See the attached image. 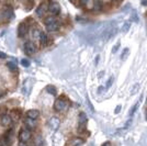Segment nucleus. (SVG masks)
<instances>
[{
    "mask_svg": "<svg viewBox=\"0 0 147 146\" xmlns=\"http://www.w3.org/2000/svg\"><path fill=\"white\" fill-rule=\"evenodd\" d=\"M67 100L65 98H58L54 103V109L56 111H64L67 109Z\"/></svg>",
    "mask_w": 147,
    "mask_h": 146,
    "instance_id": "nucleus-1",
    "label": "nucleus"
},
{
    "mask_svg": "<svg viewBox=\"0 0 147 146\" xmlns=\"http://www.w3.org/2000/svg\"><path fill=\"white\" fill-rule=\"evenodd\" d=\"M31 137V131L28 128H22L19 133V140L21 143H26Z\"/></svg>",
    "mask_w": 147,
    "mask_h": 146,
    "instance_id": "nucleus-2",
    "label": "nucleus"
},
{
    "mask_svg": "<svg viewBox=\"0 0 147 146\" xmlns=\"http://www.w3.org/2000/svg\"><path fill=\"white\" fill-rule=\"evenodd\" d=\"M33 82H34V80L33 79H26L24 81V85L22 87V92H23V95L25 96H28L29 93L31 92V89H32V87H33Z\"/></svg>",
    "mask_w": 147,
    "mask_h": 146,
    "instance_id": "nucleus-3",
    "label": "nucleus"
},
{
    "mask_svg": "<svg viewBox=\"0 0 147 146\" xmlns=\"http://www.w3.org/2000/svg\"><path fill=\"white\" fill-rule=\"evenodd\" d=\"M59 124H61V121H59V119L56 118V116H53V118H51L49 120V128L53 130V131H56L57 128H59Z\"/></svg>",
    "mask_w": 147,
    "mask_h": 146,
    "instance_id": "nucleus-4",
    "label": "nucleus"
},
{
    "mask_svg": "<svg viewBox=\"0 0 147 146\" xmlns=\"http://www.w3.org/2000/svg\"><path fill=\"white\" fill-rule=\"evenodd\" d=\"M49 11L52 13V14H54V16L58 14L59 11H61V6H59V3H57L55 1L51 2L49 6Z\"/></svg>",
    "mask_w": 147,
    "mask_h": 146,
    "instance_id": "nucleus-5",
    "label": "nucleus"
},
{
    "mask_svg": "<svg viewBox=\"0 0 147 146\" xmlns=\"http://www.w3.org/2000/svg\"><path fill=\"white\" fill-rule=\"evenodd\" d=\"M78 122H79V128H78V130H79L80 132H82V131L86 128V124H87V122H88L87 116L85 114V113H80Z\"/></svg>",
    "mask_w": 147,
    "mask_h": 146,
    "instance_id": "nucleus-6",
    "label": "nucleus"
},
{
    "mask_svg": "<svg viewBox=\"0 0 147 146\" xmlns=\"http://www.w3.org/2000/svg\"><path fill=\"white\" fill-rule=\"evenodd\" d=\"M24 52L28 55H32L36 52V46L32 42H28L24 44Z\"/></svg>",
    "mask_w": 147,
    "mask_h": 146,
    "instance_id": "nucleus-7",
    "label": "nucleus"
},
{
    "mask_svg": "<svg viewBox=\"0 0 147 146\" xmlns=\"http://www.w3.org/2000/svg\"><path fill=\"white\" fill-rule=\"evenodd\" d=\"M84 142L85 141L82 139H80V137H73V139H70L68 141L66 146H79L81 144H84Z\"/></svg>",
    "mask_w": 147,
    "mask_h": 146,
    "instance_id": "nucleus-8",
    "label": "nucleus"
},
{
    "mask_svg": "<svg viewBox=\"0 0 147 146\" xmlns=\"http://www.w3.org/2000/svg\"><path fill=\"white\" fill-rule=\"evenodd\" d=\"M26 32H28V25L25 24L24 22L20 23L18 28V35L19 37H23L26 35Z\"/></svg>",
    "mask_w": 147,
    "mask_h": 146,
    "instance_id": "nucleus-9",
    "label": "nucleus"
},
{
    "mask_svg": "<svg viewBox=\"0 0 147 146\" xmlns=\"http://www.w3.org/2000/svg\"><path fill=\"white\" fill-rule=\"evenodd\" d=\"M80 3L87 10H92L94 7V0H80Z\"/></svg>",
    "mask_w": 147,
    "mask_h": 146,
    "instance_id": "nucleus-10",
    "label": "nucleus"
},
{
    "mask_svg": "<svg viewBox=\"0 0 147 146\" xmlns=\"http://www.w3.org/2000/svg\"><path fill=\"white\" fill-rule=\"evenodd\" d=\"M12 118L10 116H1V119H0V123H1V125H3V126H10L11 124H12Z\"/></svg>",
    "mask_w": 147,
    "mask_h": 146,
    "instance_id": "nucleus-11",
    "label": "nucleus"
},
{
    "mask_svg": "<svg viewBox=\"0 0 147 146\" xmlns=\"http://www.w3.org/2000/svg\"><path fill=\"white\" fill-rule=\"evenodd\" d=\"M49 8H47V6L45 5V3H42V5H40L38 6V8L36 9V14L37 17H43L44 14H45V12H46V10H47Z\"/></svg>",
    "mask_w": 147,
    "mask_h": 146,
    "instance_id": "nucleus-12",
    "label": "nucleus"
},
{
    "mask_svg": "<svg viewBox=\"0 0 147 146\" xmlns=\"http://www.w3.org/2000/svg\"><path fill=\"white\" fill-rule=\"evenodd\" d=\"M46 28H47V30H49V32H54V31H57L59 29V23L55 20V21L51 22L49 24H46Z\"/></svg>",
    "mask_w": 147,
    "mask_h": 146,
    "instance_id": "nucleus-13",
    "label": "nucleus"
},
{
    "mask_svg": "<svg viewBox=\"0 0 147 146\" xmlns=\"http://www.w3.org/2000/svg\"><path fill=\"white\" fill-rule=\"evenodd\" d=\"M26 116L30 118V119H33V120H36L40 116V112L37 110H29L28 113H26Z\"/></svg>",
    "mask_w": 147,
    "mask_h": 146,
    "instance_id": "nucleus-14",
    "label": "nucleus"
},
{
    "mask_svg": "<svg viewBox=\"0 0 147 146\" xmlns=\"http://www.w3.org/2000/svg\"><path fill=\"white\" fill-rule=\"evenodd\" d=\"M3 17L6 19H11L13 17V11L10 7H7L6 9L3 10Z\"/></svg>",
    "mask_w": 147,
    "mask_h": 146,
    "instance_id": "nucleus-15",
    "label": "nucleus"
},
{
    "mask_svg": "<svg viewBox=\"0 0 147 146\" xmlns=\"http://www.w3.org/2000/svg\"><path fill=\"white\" fill-rule=\"evenodd\" d=\"M41 34H42V32L38 30V29H33V30H32V37H33L34 40H40Z\"/></svg>",
    "mask_w": 147,
    "mask_h": 146,
    "instance_id": "nucleus-16",
    "label": "nucleus"
},
{
    "mask_svg": "<svg viewBox=\"0 0 147 146\" xmlns=\"http://www.w3.org/2000/svg\"><path fill=\"white\" fill-rule=\"evenodd\" d=\"M43 139H42V136L41 135H37L35 136V140H34V144L35 146H43Z\"/></svg>",
    "mask_w": 147,
    "mask_h": 146,
    "instance_id": "nucleus-17",
    "label": "nucleus"
},
{
    "mask_svg": "<svg viewBox=\"0 0 147 146\" xmlns=\"http://www.w3.org/2000/svg\"><path fill=\"white\" fill-rule=\"evenodd\" d=\"M46 91L49 92V93H51V95H53V96H55L56 93H57L56 88L54 87V86H52V85H49L47 87H46Z\"/></svg>",
    "mask_w": 147,
    "mask_h": 146,
    "instance_id": "nucleus-18",
    "label": "nucleus"
},
{
    "mask_svg": "<svg viewBox=\"0 0 147 146\" xmlns=\"http://www.w3.org/2000/svg\"><path fill=\"white\" fill-rule=\"evenodd\" d=\"M25 124H26V128H33L34 126H35V120H33V119H30V118H29V120L25 121Z\"/></svg>",
    "mask_w": 147,
    "mask_h": 146,
    "instance_id": "nucleus-19",
    "label": "nucleus"
},
{
    "mask_svg": "<svg viewBox=\"0 0 147 146\" xmlns=\"http://www.w3.org/2000/svg\"><path fill=\"white\" fill-rule=\"evenodd\" d=\"M7 66H8V68H9L11 72H13V73H16V72L18 70V67H17V65H16L14 63H12V62H9V63L7 64Z\"/></svg>",
    "mask_w": 147,
    "mask_h": 146,
    "instance_id": "nucleus-20",
    "label": "nucleus"
},
{
    "mask_svg": "<svg viewBox=\"0 0 147 146\" xmlns=\"http://www.w3.org/2000/svg\"><path fill=\"white\" fill-rule=\"evenodd\" d=\"M40 41H41V44L42 45H46L47 44V35L42 32V34H41V37H40Z\"/></svg>",
    "mask_w": 147,
    "mask_h": 146,
    "instance_id": "nucleus-21",
    "label": "nucleus"
},
{
    "mask_svg": "<svg viewBox=\"0 0 147 146\" xmlns=\"http://www.w3.org/2000/svg\"><path fill=\"white\" fill-rule=\"evenodd\" d=\"M93 9H94V10H97V11H100V10L102 9V2H101L100 0L96 1V2H94V7H93Z\"/></svg>",
    "mask_w": 147,
    "mask_h": 146,
    "instance_id": "nucleus-22",
    "label": "nucleus"
},
{
    "mask_svg": "<svg viewBox=\"0 0 147 146\" xmlns=\"http://www.w3.org/2000/svg\"><path fill=\"white\" fill-rule=\"evenodd\" d=\"M129 49H124L122 55H121V58H122V59H126V57L129 56Z\"/></svg>",
    "mask_w": 147,
    "mask_h": 146,
    "instance_id": "nucleus-23",
    "label": "nucleus"
},
{
    "mask_svg": "<svg viewBox=\"0 0 147 146\" xmlns=\"http://www.w3.org/2000/svg\"><path fill=\"white\" fill-rule=\"evenodd\" d=\"M140 101H141V100H140ZM140 101H138V102H136V104H135L134 107H133V108L131 109V111H129V116H133V114L135 113V111L137 110V108H138V105H140Z\"/></svg>",
    "mask_w": 147,
    "mask_h": 146,
    "instance_id": "nucleus-24",
    "label": "nucleus"
},
{
    "mask_svg": "<svg viewBox=\"0 0 147 146\" xmlns=\"http://www.w3.org/2000/svg\"><path fill=\"white\" fill-rule=\"evenodd\" d=\"M129 26H131V23H129V22H124L122 26V31L123 32H127L129 29Z\"/></svg>",
    "mask_w": 147,
    "mask_h": 146,
    "instance_id": "nucleus-25",
    "label": "nucleus"
},
{
    "mask_svg": "<svg viewBox=\"0 0 147 146\" xmlns=\"http://www.w3.org/2000/svg\"><path fill=\"white\" fill-rule=\"evenodd\" d=\"M21 64H22V66L29 67L30 66V61H29V59H26V58H23V59L21 61Z\"/></svg>",
    "mask_w": 147,
    "mask_h": 146,
    "instance_id": "nucleus-26",
    "label": "nucleus"
},
{
    "mask_svg": "<svg viewBox=\"0 0 147 146\" xmlns=\"http://www.w3.org/2000/svg\"><path fill=\"white\" fill-rule=\"evenodd\" d=\"M138 88H140V85H138V84H135V86L133 87V89L131 90V93H132V95H134L135 92L138 90Z\"/></svg>",
    "mask_w": 147,
    "mask_h": 146,
    "instance_id": "nucleus-27",
    "label": "nucleus"
},
{
    "mask_svg": "<svg viewBox=\"0 0 147 146\" xmlns=\"http://www.w3.org/2000/svg\"><path fill=\"white\" fill-rule=\"evenodd\" d=\"M119 47H120V42H117L114 46H113V49H112V53H117V49H119Z\"/></svg>",
    "mask_w": 147,
    "mask_h": 146,
    "instance_id": "nucleus-28",
    "label": "nucleus"
},
{
    "mask_svg": "<svg viewBox=\"0 0 147 146\" xmlns=\"http://www.w3.org/2000/svg\"><path fill=\"white\" fill-rule=\"evenodd\" d=\"M113 81H114V77L112 76L110 79H109V81H108V84H107V88H110L111 86H112V84H113Z\"/></svg>",
    "mask_w": 147,
    "mask_h": 146,
    "instance_id": "nucleus-29",
    "label": "nucleus"
},
{
    "mask_svg": "<svg viewBox=\"0 0 147 146\" xmlns=\"http://www.w3.org/2000/svg\"><path fill=\"white\" fill-rule=\"evenodd\" d=\"M53 21H55V19L53 18V17H49V18H46V19H45V23H46V24H49V23L53 22Z\"/></svg>",
    "mask_w": 147,
    "mask_h": 146,
    "instance_id": "nucleus-30",
    "label": "nucleus"
},
{
    "mask_svg": "<svg viewBox=\"0 0 147 146\" xmlns=\"http://www.w3.org/2000/svg\"><path fill=\"white\" fill-rule=\"evenodd\" d=\"M132 20L137 22L138 21V18H137V14H136V11H133V14H132Z\"/></svg>",
    "mask_w": 147,
    "mask_h": 146,
    "instance_id": "nucleus-31",
    "label": "nucleus"
},
{
    "mask_svg": "<svg viewBox=\"0 0 147 146\" xmlns=\"http://www.w3.org/2000/svg\"><path fill=\"white\" fill-rule=\"evenodd\" d=\"M6 93H7V91L3 89V88H0V98L5 97V96H6Z\"/></svg>",
    "mask_w": 147,
    "mask_h": 146,
    "instance_id": "nucleus-32",
    "label": "nucleus"
},
{
    "mask_svg": "<svg viewBox=\"0 0 147 146\" xmlns=\"http://www.w3.org/2000/svg\"><path fill=\"white\" fill-rule=\"evenodd\" d=\"M7 55L5 53H2V52H0V58H6Z\"/></svg>",
    "mask_w": 147,
    "mask_h": 146,
    "instance_id": "nucleus-33",
    "label": "nucleus"
},
{
    "mask_svg": "<svg viewBox=\"0 0 147 146\" xmlns=\"http://www.w3.org/2000/svg\"><path fill=\"white\" fill-rule=\"evenodd\" d=\"M120 110H121V105H117V109H115V113H119V112H120Z\"/></svg>",
    "mask_w": 147,
    "mask_h": 146,
    "instance_id": "nucleus-34",
    "label": "nucleus"
},
{
    "mask_svg": "<svg viewBox=\"0 0 147 146\" xmlns=\"http://www.w3.org/2000/svg\"><path fill=\"white\" fill-rule=\"evenodd\" d=\"M110 145H111L110 142H105V143H104V144H103L102 146H110Z\"/></svg>",
    "mask_w": 147,
    "mask_h": 146,
    "instance_id": "nucleus-35",
    "label": "nucleus"
},
{
    "mask_svg": "<svg viewBox=\"0 0 147 146\" xmlns=\"http://www.w3.org/2000/svg\"><path fill=\"white\" fill-rule=\"evenodd\" d=\"M71 2H76V1H78V0H70Z\"/></svg>",
    "mask_w": 147,
    "mask_h": 146,
    "instance_id": "nucleus-36",
    "label": "nucleus"
},
{
    "mask_svg": "<svg viewBox=\"0 0 147 146\" xmlns=\"http://www.w3.org/2000/svg\"><path fill=\"white\" fill-rule=\"evenodd\" d=\"M19 1H24V0H19Z\"/></svg>",
    "mask_w": 147,
    "mask_h": 146,
    "instance_id": "nucleus-37",
    "label": "nucleus"
},
{
    "mask_svg": "<svg viewBox=\"0 0 147 146\" xmlns=\"http://www.w3.org/2000/svg\"><path fill=\"white\" fill-rule=\"evenodd\" d=\"M146 19H147V13H146Z\"/></svg>",
    "mask_w": 147,
    "mask_h": 146,
    "instance_id": "nucleus-38",
    "label": "nucleus"
},
{
    "mask_svg": "<svg viewBox=\"0 0 147 146\" xmlns=\"http://www.w3.org/2000/svg\"><path fill=\"white\" fill-rule=\"evenodd\" d=\"M146 118H147V113H146Z\"/></svg>",
    "mask_w": 147,
    "mask_h": 146,
    "instance_id": "nucleus-39",
    "label": "nucleus"
}]
</instances>
